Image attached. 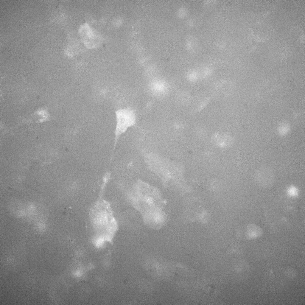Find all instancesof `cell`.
Returning <instances> with one entry per match:
<instances>
[{"label": "cell", "mask_w": 305, "mask_h": 305, "mask_svg": "<svg viewBox=\"0 0 305 305\" xmlns=\"http://www.w3.org/2000/svg\"><path fill=\"white\" fill-rule=\"evenodd\" d=\"M133 202L135 208L142 214L147 225H158L165 220L163 200L157 188L143 181H139Z\"/></svg>", "instance_id": "cell-1"}, {"label": "cell", "mask_w": 305, "mask_h": 305, "mask_svg": "<svg viewBox=\"0 0 305 305\" xmlns=\"http://www.w3.org/2000/svg\"><path fill=\"white\" fill-rule=\"evenodd\" d=\"M115 113L116 123L112 155L119 138L129 128L134 125L136 122L135 112L131 108L120 109L116 110Z\"/></svg>", "instance_id": "cell-2"}, {"label": "cell", "mask_w": 305, "mask_h": 305, "mask_svg": "<svg viewBox=\"0 0 305 305\" xmlns=\"http://www.w3.org/2000/svg\"><path fill=\"white\" fill-rule=\"evenodd\" d=\"M254 177L258 184L264 187L271 185L275 179L273 171L267 166H262L258 169L255 173Z\"/></svg>", "instance_id": "cell-3"}, {"label": "cell", "mask_w": 305, "mask_h": 305, "mask_svg": "<svg viewBox=\"0 0 305 305\" xmlns=\"http://www.w3.org/2000/svg\"><path fill=\"white\" fill-rule=\"evenodd\" d=\"M32 114L38 116L39 118V121L42 122L48 120L50 117V114L47 108L44 107L38 109Z\"/></svg>", "instance_id": "cell-4"}, {"label": "cell", "mask_w": 305, "mask_h": 305, "mask_svg": "<svg viewBox=\"0 0 305 305\" xmlns=\"http://www.w3.org/2000/svg\"><path fill=\"white\" fill-rule=\"evenodd\" d=\"M247 230L248 236L249 239L256 238L259 236L261 233L260 228L253 225H249Z\"/></svg>", "instance_id": "cell-5"}, {"label": "cell", "mask_w": 305, "mask_h": 305, "mask_svg": "<svg viewBox=\"0 0 305 305\" xmlns=\"http://www.w3.org/2000/svg\"><path fill=\"white\" fill-rule=\"evenodd\" d=\"M189 73L186 74V77L188 80L191 83L196 82L200 78L199 74L195 72Z\"/></svg>", "instance_id": "cell-6"}, {"label": "cell", "mask_w": 305, "mask_h": 305, "mask_svg": "<svg viewBox=\"0 0 305 305\" xmlns=\"http://www.w3.org/2000/svg\"><path fill=\"white\" fill-rule=\"evenodd\" d=\"M288 194L290 196H295L298 193V191L294 187H291L287 191Z\"/></svg>", "instance_id": "cell-7"}]
</instances>
